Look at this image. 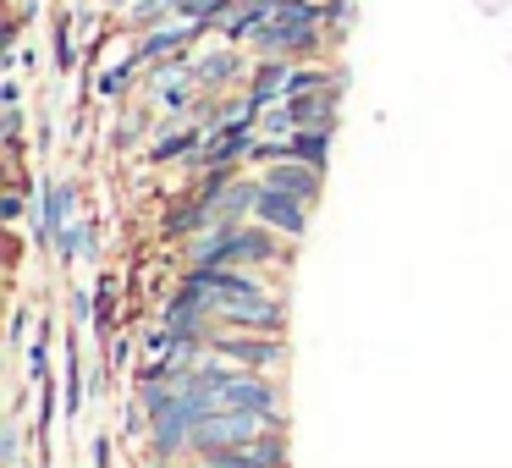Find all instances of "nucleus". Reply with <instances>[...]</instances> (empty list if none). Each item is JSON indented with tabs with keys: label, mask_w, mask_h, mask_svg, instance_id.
Segmentation results:
<instances>
[{
	"label": "nucleus",
	"mask_w": 512,
	"mask_h": 468,
	"mask_svg": "<svg viewBox=\"0 0 512 468\" xmlns=\"http://www.w3.org/2000/svg\"><path fill=\"white\" fill-rule=\"evenodd\" d=\"M188 265H243V270H281L287 276L298 265V243L276 237L270 226L243 221V226H210L193 243H182Z\"/></svg>",
	"instance_id": "nucleus-1"
},
{
	"label": "nucleus",
	"mask_w": 512,
	"mask_h": 468,
	"mask_svg": "<svg viewBox=\"0 0 512 468\" xmlns=\"http://www.w3.org/2000/svg\"><path fill=\"white\" fill-rule=\"evenodd\" d=\"M210 309H215V331L287 336V325H292L287 281L281 287H259V292H210Z\"/></svg>",
	"instance_id": "nucleus-2"
},
{
	"label": "nucleus",
	"mask_w": 512,
	"mask_h": 468,
	"mask_svg": "<svg viewBox=\"0 0 512 468\" xmlns=\"http://www.w3.org/2000/svg\"><path fill=\"white\" fill-rule=\"evenodd\" d=\"M72 215H83V188L72 177H45L34 193V210H28V243L39 248V254H56L61 232H67Z\"/></svg>",
	"instance_id": "nucleus-3"
},
{
	"label": "nucleus",
	"mask_w": 512,
	"mask_h": 468,
	"mask_svg": "<svg viewBox=\"0 0 512 468\" xmlns=\"http://www.w3.org/2000/svg\"><path fill=\"white\" fill-rule=\"evenodd\" d=\"M210 353L237 369H259V375H287L292 364L287 336H259V331H210Z\"/></svg>",
	"instance_id": "nucleus-4"
},
{
	"label": "nucleus",
	"mask_w": 512,
	"mask_h": 468,
	"mask_svg": "<svg viewBox=\"0 0 512 468\" xmlns=\"http://www.w3.org/2000/svg\"><path fill=\"white\" fill-rule=\"evenodd\" d=\"M215 397H221V408L265 413V419L292 424V413H287V386H281V375H259V369H232V375H226L221 386H215Z\"/></svg>",
	"instance_id": "nucleus-5"
},
{
	"label": "nucleus",
	"mask_w": 512,
	"mask_h": 468,
	"mask_svg": "<svg viewBox=\"0 0 512 468\" xmlns=\"http://www.w3.org/2000/svg\"><path fill=\"white\" fill-rule=\"evenodd\" d=\"M193 463H204V468H292V435L276 430V435H259V441H243V446H210Z\"/></svg>",
	"instance_id": "nucleus-6"
},
{
	"label": "nucleus",
	"mask_w": 512,
	"mask_h": 468,
	"mask_svg": "<svg viewBox=\"0 0 512 468\" xmlns=\"http://www.w3.org/2000/svg\"><path fill=\"white\" fill-rule=\"evenodd\" d=\"M204 28L199 23H182V17H171V23H160V28H149V34H138L133 39V56H138V67H160V61H177V56H193V50L204 45Z\"/></svg>",
	"instance_id": "nucleus-7"
},
{
	"label": "nucleus",
	"mask_w": 512,
	"mask_h": 468,
	"mask_svg": "<svg viewBox=\"0 0 512 468\" xmlns=\"http://www.w3.org/2000/svg\"><path fill=\"white\" fill-rule=\"evenodd\" d=\"M254 221L270 226L276 237H287V243H303V237H309V226H314V204L292 199V193H281V188H259Z\"/></svg>",
	"instance_id": "nucleus-8"
},
{
	"label": "nucleus",
	"mask_w": 512,
	"mask_h": 468,
	"mask_svg": "<svg viewBox=\"0 0 512 468\" xmlns=\"http://www.w3.org/2000/svg\"><path fill=\"white\" fill-rule=\"evenodd\" d=\"M204 133H210L204 122H160V133L149 138V149H144L138 160H144V166H155V171L188 166V160L204 149Z\"/></svg>",
	"instance_id": "nucleus-9"
},
{
	"label": "nucleus",
	"mask_w": 512,
	"mask_h": 468,
	"mask_svg": "<svg viewBox=\"0 0 512 468\" xmlns=\"http://www.w3.org/2000/svg\"><path fill=\"white\" fill-rule=\"evenodd\" d=\"M83 408H89V375H83V336L72 325L67 342H61V413L78 424Z\"/></svg>",
	"instance_id": "nucleus-10"
},
{
	"label": "nucleus",
	"mask_w": 512,
	"mask_h": 468,
	"mask_svg": "<svg viewBox=\"0 0 512 468\" xmlns=\"http://www.w3.org/2000/svg\"><path fill=\"white\" fill-rule=\"evenodd\" d=\"M210 226H215V210L193 188L182 193V199H171L166 215H160V237H166V243H193V237L210 232Z\"/></svg>",
	"instance_id": "nucleus-11"
},
{
	"label": "nucleus",
	"mask_w": 512,
	"mask_h": 468,
	"mask_svg": "<svg viewBox=\"0 0 512 468\" xmlns=\"http://www.w3.org/2000/svg\"><path fill=\"white\" fill-rule=\"evenodd\" d=\"M259 182H265V188L292 193V199H303V204H320L325 199V171L320 166H303V160H276V166L259 171Z\"/></svg>",
	"instance_id": "nucleus-12"
},
{
	"label": "nucleus",
	"mask_w": 512,
	"mask_h": 468,
	"mask_svg": "<svg viewBox=\"0 0 512 468\" xmlns=\"http://www.w3.org/2000/svg\"><path fill=\"white\" fill-rule=\"evenodd\" d=\"M259 171H243L237 182H226L221 193L210 199V210H215V226H243V221H254V204H259Z\"/></svg>",
	"instance_id": "nucleus-13"
},
{
	"label": "nucleus",
	"mask_w": 512,
	"mask_h": 468,
	"mask_svg": "<svg viewBox=\"0 0 512 468\" xmlns=\"http://www.w3.org/2000/svg\"><path fill=\"white\" fill-rule=\"evenodd\" d=\"M287 78H292V61H281V56H254V72H248V100H254L259 111L281 105V100H287Z\"/></svg>",
	"instance_id": "nucleus-14"
},
{
	"label": "nucleus",
	"mask_w": 512,
	"mask_h": 468,
	"mask_svg": "<svg viewBox=\"0 0 512 468\" xmlns=\"http://www.w3.org/2000/svg\"><path fill=\"white\" fill-rule=\"evenodd\" d=\"M83 259H89V265L100 259V226H94L89 215H72L61 243H56V265L72 270V265H83Z\"/></svg>",
	"instance_id": "nucleus-15"
},
{
	"label": "nucleus",
	"mask_w": 512,
	"mask_h": 468,
	"mask_svg": "<svg viewBox=\"0 0 512 468\" xmlns=\"http://www.w3.org/2000/svg\"><path fill=\"white\" fill-rule=\"evenodd\" d=\"M133 89H144V67H138V56L127 50L122 61H111V67H100L94 72V100H127Z\"/></svg>",
	"instance_id": "nucleus-16"
},
{
	"label": "nucleus",
	"mask_w": 512,
	"mask_h": 468,
	"mask_svg": "<svg viewBox=\"0 0 512 468\" xmlns=\"http://www.w3.org/2000/svg\"><path fill=\"white\" fill-rule=\"evenodd\" d=\"M155 133H160V111L144 100V105H133V111H122V122H116V138H111V144L122 149V155H133V149L144 155Z\"/></svg>",
	"instance_id": "nucleus-17"
},
{
	"label": "nucleus",
	"mask_w": 512,
	"mask_h": 468,
	"mask_svg": "<svg viewBox=\"0 0 512 468\" xmlns=\"http://www.w3.org/2000/svg\"><path fill=\"white\" fill-rule=\"evenodd\" d=\"M50 50H56V72H61V78H72V72L83 67V34H78L72 6H67V12H56V23H50Z\"/></svg>",
	"instance_id": "nucleus-18"
},
{
	"label": "nucleus",
	"mask_w": 512,
	"mask_h": 468,
	"mask_svg": "<svg viewBox=\"0 0 512 468\" xmlns=\"http://www.w3.org/2000/svg\"><path fill=\"white\" fill-rule=\"evenodd\" d=\"M331 144H336V127H298V133L287 138V160L331 171Z\"/></svg>",
	"instance_id": "nucleus-19"
},
{
	"label": "nucleus",
	"mask_w": 512,
	"mask_h": 468,
	"mask_svg": "<svg viewBox=\"0 0 512 468\" xmlns=\"http://www.w3.org/2000/svg\"><path fill=\"white\" fill-rule=\"evenodd\" d=\"M292 116L298 127H336V111H342V89H320V94H292Z\"/></svg>",
	"instance_id": "nucleus-20"
},
{
	"label": "nucleus",
	"mask_w": 512,
	"mask_h": 468,
	"mask_svg": "<svg viewBox=\"0 0 512 468\" xmlns=\"http://www.w3.org/2000/svg\"><path fill=\"white\" fill-rule=\"evenodd\" d=\"M116 325H122V303H116V270H100V281H94V331L111 342Z\"/></svg>",
	"instance_id": "nucleus-21"
},
{
	"label": "nucleus",
	"mask_w": 512,
	"mask_h": 468,
	"mask_svg": "<svg viewBox=\"0 0 512 468\" xmlns=\"http://www.w3.org/2000/svg\"><path fill=\"white\" fill-rule=\"evenodd\" d=\"M292 133H298V116H292L287 100L270 105V111H259V138H281V144H287Z\"/></svg>",
	"instance_id": "nucleus-22"
},
{
	"label": "nucleus",
	"mask_w": 512,
	"mask_h": 468,
	"mask_svg": "<svg viewBox=\"0 0 512 468\" xmlns=\"http://www.w3.org/2000/svg\"><path fill=\"white\" fill-rule=\"evenodd\" d=\"M353 0H325V34H331V50H342L347 28H353Z\"/></svg>",
	"instance_id": "nucleus-23"
},
{
	"label": "nucleus",
	"mask_w": 512,
	"mask_h": 468,
	"mask_svg": "<svg viewBox=\"0 0 512 468\" xmlns=\"http://www.w3.org/2000/svg\"><path fill=\"white\" fill-rule=\"evenodd\" d=\"M0 463H6V468H23V424H17V413L0 424Z\"/></svg>",
	"instance_id": "nucleus-24"
},
{
	"label": "nucleus",
	"mask_w": 512,
	"mask_h": 468,
	"mask_svg": "<svg viewBox=\"0 0 512 468\" xmlns=\"http://www.w3.org/2000/svg\"><path fill=\"white\" fill-rule=\"evenodd\" d=\"M133 353H138L133 331H116L111 342H105V369H111V375H116V369H127V358H133Z\"/></svg>",
	"instance_id": "nucleus-25"
},
{
	"label": "nucleus",
	"mask_w": 512,
	"mask_h": 468,
	"mask_svg": "<svg viewBox=\"0 0 512 468\" xmlns=\"http://www.w3.org/2000/svg\"><path fill=\"white\" fill-rule=\"evenodd\" d=\"M67 309H72V325H78V331H83V325H94V292L89 287H72L67 292Z\"/></svg>",
	"instance_id": "nucleus-26"
},
{
	"label": "nucleus",
	"mask_w": 512,
	"mask_h": 468,
	"mask_svg": "<svg viewBox=\"0 0 512 468\" xmlns=\"http://www.w3.org/2000/svg\"><path fill=\"white\" fill-rule=\"evenodd\" d=\"M17 105H23V78L6 72V78H0V111H17Z\"/></svg>",
	"instance_id": "nucleus-27"
},
{
	"label": "nucleus",
	"mask_w": 512,
	"mask_h": 468,
	"mask_svg": "<svg viewBox=\"0 0 512 468\" xmlns=\"http://www.w3.org/2000/svg\"><path fill=\"white\" fill-rule=\"evenodd\" d=\"M89 463H94V468H116V441H111V435H94Z\"/></svg>",
	"instance_id": "nucleus-28"
},
{
	"label": "nucleus",
	"mask_w": 512,
	"mask_h": 468,
	"mask_svg": "<svg viewBox=\"0 0 512 468\" xmlns=\"http://www.w3.org/2000/svg\"><path fill=\"white\" fill-rule=\"evenodd\" d=\"M105 380H111V369H89V402L105 397Z\"/></svg>",
	"instance_id": "nucleus-29"
},
{
	"label": "nucleus",
	"mask_w": 512,
	"mask_h": 468,
	"mask_svg": "<svg viewBox=\"0 0 512 468\" xmlns=\"http://www.w3.org/2000/svg\"><path fill=\"white\" fill-rule=\"evenodd\" d=\"M39 468H50V463H39Z\"/></svg>",
	"instance_id": "nucleus-30"
}]
</instances>
